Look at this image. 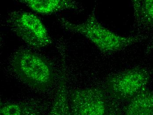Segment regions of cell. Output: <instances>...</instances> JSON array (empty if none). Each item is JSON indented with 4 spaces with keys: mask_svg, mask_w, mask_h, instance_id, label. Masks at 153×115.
<instances>
[{
    "mask_svg": "<svg viewBox=\"0 0 153 115\" xmlns=\"http://www.w3.org/2000/svg\"><path fill=\"white\" fill-rule=\"evenodd\" d=\"M58 21L63 29L85 36L104 54L123 50L146 38L143 35L123 36L108 29L97 19L95 7L86 20L82 24H74L62 17L58 19Z\"/></svg>",
    "mask_w": 153,
    "mask_h": 115,
    "instance_id": "1",
    "label": "cell"
},
{
    "mask_svg": "<svg viewBox=\"0 0 153 115\" xmlns=\"http://www.w3.org/2000/svg\"><path fill=\"white\" fill-rule=\"evenodd\" d=\"M11 66L17 76L33 89L46 91L53 84V67L46 59L38 53L19 50L13 56Z\"/></svg>",
    "mask_w": 153,
    "mask_h": 115,
    "instance_id": "2",
    "label": "cell"
},
{
    "mask_svg": "<svg viewBox=\"0 0 153 115\" xmlns=\"http://www.w3.org/2000/svg\"><path fill=\"white\" fill-rule=\"evenodd\" d=\"M6 23L18 37L33 48L41 49L53 43L45 26L32 13L13 11L8 14Z\"/></svg>",
    "mask_w": 153,
    "mask_h": 115,
    "instance_id": "3",
    "label": "cell"
},
{
    "mask_svg": "<svg viewBox=\"0 0 153 115\" xmlns=\"http://www.w3.org/2000/svg\"><path fill=\"white\" fill-rule=\"evenodd\" d=\"M150 76L147 70L135 67L107 78L105 91L117 101H130L146 87Z\"/></svg>",
    "mask_w": 153,
    "mask_h": 115,
    "instance_id": "4",
    "label": "cell"
},
{
    "mask_svg": "<svg viewBox=\"0 0 153 115\" xmlns=\"http://www.w3.org/2000/svg\"><path fill=\"white\" fill-rule=\"evenodd\" d=\"M70 100L72 115H105L109 106L106 92L98 88L73 91Z\"/></svg>",
    "mask_w": 153,
    "mask_h": 115,
    "instance_id": "5",
    "label": "cell"
},
{
    "mask_svg": "<svg viewBox=\"0 0 153 115\" xmlns=\"http://www.w3.org/2000/svg\"><path fill=\"white\" fill-rule=\"evenodd\" d=\"M20 3L31 9L43 15L50 14L66 10L81 12L83 8L79 3L71 0H22Z\"/></svg>",
    "mask_w": 153,
    "mask_h": 115,
    "instance_id": "6",
    "label": "cell"
},
{
    "mask_svg": "<svg viewBox=\"0 0 153 115\" xmlns=\"http://www.w3.org/2000/svg\"><path fill=\"white\" fill-rule=\"evenodd\" d=\"M125 115H153V92L147 88L129 101Z\"/></svg>",
    "mask_w": 153,
    "mask_h": 115,
    "instance_id": "7",
    "label": "cell"
},
{
    "mask_svg": "<svg viewBox=\"0 0 153 115\" xmlns=\"http://www.w3.org/2000/svg\"><path fill=\"white\" fill-rule=\"evenodd\" d=\"M136 27L139 29H153V0L132 1Z\"/></svg>",
    "mask_w": 153,
    "mask_h": 115,
    "instance_id": "8",
    "label": "cell"
},
{
    "mask_svg": "<svg viewBox=\"0 0 153 115\" xmlns=\"http://www.w3.org/2000/svg\"><path fill=\"white\" fill-rule=\"evenodd\" d=\"M0 115H43L37 104L27 102H4L0 105Z\"/></svg>",
    "mask_w": 153,
    "mask_h": 115,
    "instance_id": "9",
    "label": "cell"
},
{
    "mask_svg": "<svg viewBox=\"0 0 153 115\" xmlns=\"http://www.w3.org/2000/svg\"><path fill=\"white\" fill-rule=\"evenodd\" d=\"M65 76H61L57 92L49 115H72L68 102V90Z\"/></svg>",
    "mask_w": 153,
    "mask_h": 115,
    "instance_id": "10",
    "label": "cell"
},
{
    "mask_svg": "<svg viewBox=\"0 0 153 115\" xmlns=\"http://www.w3.org/2000/svg\"><path fill=\"white\" fill-rule=\"evenodd\" d=\"M153 51V37L148 44L145 50L146 55H148Z\"/></svg>",
    "mask_w": 153,
    "mask_h": 115,
    "instance_id": "11",
    "label": "cell"
},
{
    "mask_svg": "<svg viewBox=\"0 0 153 115\" xmlns=\"http://www.w3.org/2000/svg\"><path fill=\"white\" fill-rule=\"evenodd\" d=\"M114 108V106L109 105L105 115H119L115 111Z\"/></svg>",
    "mask_w": 153,
    "mask_h": 115,
    "instance_id": "12",
    "label": "cell"
}]
</instances>
